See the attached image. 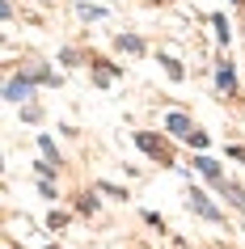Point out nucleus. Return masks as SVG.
Instances as JSON below:
<instances>
[{
  "instance_id": "obj_1",
  "label": "nucleus",
  "mask_w": 245,
  "mask_h": 249,
  "mask_svg": "<svg viewBox=\"0 0 245 249\" xmlns=\"http://www.w3.org/2000/svg\"><path fill=\"white\" fill-rule=\"evenodd\" d=\"M135 148H140V152H148L152 160H165V165L173 160V148H169L161 135H152V131H140V135H135Z\"/></svg>"
},
{
  "instance_id": "obj_2",
  "label": "nucleus",
  "mask_w": 245,
  "mask_h": 249,
  "mask_svg": "<svg viewBox=\"0 0 245 249\" xmlns=\"http://www.w3.org/2000/svg\"><path fill=\"white\" fill-rule=\"evenodd\" d=\"M190 207L199 211L203 220H211V224H220V220H224V215H220V207H216V203H211V198L203 195V190H190Z\"/></svg>"
},
{
  "instance_id": "obj_3",
  "label": "nucleus",
  "mask_w": 245,
  "mask_h": 249,
  "mask_svg": "<svg viewBox=\"0 0 245 249\" xmlns=\"http://www.w3.org/2000/svg\"><path fill=\"white\" fill-rule=\"evenodd\" d=\"M30 85H34L30 76H13V80H9V89H4V97H9V102H26V97H30Z\"/></svg>"
},
{
  "instance_id": "obj_4",
  "label": "nucleus",
  "mask_w": 245,
  "mask_h": 249,
  "mask_svg": "<svg viewBox=\"0 0 245 249\" xmlns=\"http://www.w3.org/2000/svg\"><path fill=\"white\" fill-rule=\"evenodd\" d=\"M165 127H169V131H173V135H186V140H190V135H194L190 118H186V114H178V110H173V114H165Z\"/></svg>"
},
{
  "instance_id": "obj_5",
  "label": "nucleus",
  "mask_w": 245,
  "mask_h": 249,
  "mask_svg": "<svg viewBox=\"0 0 245 249\" xmlns=\"http://www.w3.org/2000/svg\"><path fill=\"white\" fill-rule=\"evenodd\" d=\"M216 186H220V195L228 198V203H232L237 211H245V190H241L237 182H216Z\"/></svg>"
},
{
  "instance_id": "obj_6",
  "label": "nucleus",
  "mask_w": 245,
  "mask_h": 249,
  "mask_svg": "<svg viewBox=\"0 0 245 249\" xmlns=\"http://www.w3.org/2000/svg\"><path fill=\"white\" fill-rule=\"evenodd\" d=\"M194 169L203 173V178H211V182H224V173H220V165L211 157H194Z\"/></svg>"
},
{
  "instance_id": "obj_7",
  "label": "nucleus",
  "mask_w": 245,
  "mask_h": 249,
  "mask_svg": "<svg viewBox=\"0 0 245 249\" xmlns=\"http://www.w3.org/2000/svg\"><path fill=\"white\" fill-rule=\"evenodd\" d=\"M216 85H220L224 93H232V85H237V72H232L228 64H220V72H216Z\"/></svg>"
},
{
  "instance_id": "obj_8",
  "label": "nucleus",
  "mask_w": 245,
  "mask_h": 249,
  "mask_svg": "<svg viewBox=\"0 0 245 249\" xmlns=\"http://www.w3.org/2000/svg\"><path fill=\"white\" fill-rule=\"evenodd\" d=\"M118 51H131V55H140V51H144V38H135V34H123V38H118Z\"/></svg>"
},
{
  "instance_id": "obj_9",
  "label": "nucleus",
  "mask_w": 245,
  "mask_h": 249,
  "mask_svg": "<svg viewBox=\"0 0 245 249\" xmlns=\"http://www.w3.org/2000/svg\"><path fill=\"white\" fill-rule=\"evenodd\" d=\"M80 17H89V21H102L106 9H102V4H80Z\"/></svg>"
},
{
  "instance_id": "obj_10",
  "label": "nucleus",
  "mask_w": 245,
  "mask_h": 249,
  "mask_svg": "<svg viewBox=\"0 0 245 249\" xmlns=\"http://www.w3.org/2000/svg\"><path fill=\"white\" fill-rule=\"evenodd\" d=\"M93 76L102 80V85H110V80H114L118 72H114V68H110V64H97V68H93Z\"/></svg>"
},
{
  "instance_id": "obj_11",
  "label": "nucleus",
  "mask_w": 245,
  "mask_h": 249,
  "mask_svg": "<svg viewBox=\"0 0 245 249\" xmlns=\"http://www.w3.org/2000/svg\"><path fill=\"white\" fill-rule=\"evenodd\" d=\"M38 148H42V152H47V157L55 160V165L64 160V157H59V148H55V140H47V135H42V140H38Z\"/></svg>"
},
{
  "instance_id": "obj_12",
  "label": "nucleus",
  "mask_w": 245,
  "mask_h": 249,
  "mask_svg": "<svg viewBox=\"0 0 245 249\" xmlns=\"http://www.w3.org/2000/svg\"><path fill=\"white\" fill-rule=\"evenodd\" d=\"M211 26H216V38H220V42H228V21H224L220 13L211 17Z\"/></svg>"
},
{
  "instance_id": "obj_13",
  "label": "nucleus",
  "mask_w": 245,
  "mask_h": 249,
  "mask_svg": "<svg viewBox=\"0 0 245 249\" xmlns=\"http://www.w3.org/2000/svg\"><path fill=\"white\" fill-rule=\"evenodd\" d=\"M161 64H165V72H169L173 80H182V64H178V59H169V55H161Z\"/></svg>"
},
{
  "instance_id": "obj_14",
  "label": "nucleus",
  "mask_w": 245,
  "mask_h": 249,
  "mask_svg": "<svg viewBox=\"0 0 245 249\" xmlns=\"http://www.w3.org/2000/svg\"><path fill=\"white\" fill-rule=\"evenodd\" d=\"M228 157H237V160L245 165V148H241V144H228Z\"/></svg>"
}]
</instances>
